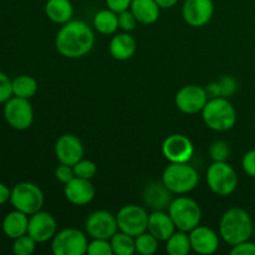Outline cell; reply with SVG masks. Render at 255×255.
Wrapping results in <instances>:
<instances>
[{"instance_id": "37", "label": "cell", "mask_w": 255, "mask_h": 255, "mask_svg": "<svg viewBox=\"0 0 255 255\" xmlns=\"http://www.w3.org/2000/svg\"><path fill=\"white\" fill-rule=\"evenodd\" d=\"M55 178L64 184L69 183L71 179L75 178L74 167L69 166V164L61 163L56 169H55Z\"/></svg>"}, {"instance_id": "6", "label": "cell", "mask_w": 255, "mask_h": 255, "mask_svg": "<svg viewBox=\"0 0 255 255\" xmlns=\"http://www.w3.org/2000/svg\"><path fill=\"white\" fill-rule=\"evenodd\" d=\"M10 203L17 211L31 216L41 211L44 206V193L35 183L21 182L11 189Z\"/></svg>"}, {"instance_id": "24", "label": "cell", "mask_w": 255, "mask_h": 255, "mask_svg": "<svg viewBox=\"0 0 255 255\" xmlns=\"http://www.w3.org/2000/svg\"><path fill=\"white\" fill-rule=\"evenodd\" d=\"M129 10L133 12L137 21L148 25L158 20L161 7L154 0H132Z\"/></svg>"}, {"instance_id": "18", "label": "cell", "mask_w": 255, "mask_h": 255, "mask_svg": "<svg viewBox=\"0 0 255 255\" xmlns=\"http://www.w3.org/2000/svg\"><path fill=\"white\" fill-rule=\"evenodd\" d=\"M65 197L75 206H86L95 198V187L91 179L75 177L65 184Z\"/></svg>"}, {"instance_id": "42", "label": "cell", "mask_w": 255, "mask_h": 255, "mask_svg": "<svg viewBox=\"0 0 255 255\" xmlns=\"http://www.w3.org/2000/svg\"><path fill=\"white\" fill-rule=\"evenodd\" d=\"M10 197H11V189H9V187L5 186L4 183H0V206L10 201Z\"/></svg>"}, {"instance_id": "29", "label": "cell", "mask_w": 255, "mask_h": 255, "mask_svg": "<svg viewBox=\"0 0 255 255\" xmlns=\"http://www.w3.org/2000/svg\"><path fill=\"white\" fill-rule=\"evenodd\" d=\"M158 239L154 236H152L148 231L144 233L139 234L134 238L136 243V252H138L142 255H152L158 249Z\"/></svg>"}, {"instance_id": "34", "label": "cell", "mask_w": 255, "mask_h": 255, "mask_svg": "<svg viewBox=\"0 0 255 255\" xmlns=\"http://www.w3.org/2000/svg\"><path fill=\"white\" fill-rule=\"evenodd\" d=\"M119 26L121 27L124 31H132V30H134V27H136L137 25V19L136 16L133 15V12L131 11V10H125V11L122 12H119Z\"/></svg>"}, {"instance_id": "17", "label": "cell", "mask_w": 255, "mask_h": 255, "mask_svg": "<svg viewBox=\"0 0 255 255\" xmlns=\"http://www.w3.org/2000/svg\"><path fill=\"white\" fill-rule=\"evenodd\" d=\"M192 251L202 255H211L216 253L219 248L218 234L213 229L204 226H198L189 232Z\"/></svg>"}, {"instance_id": "9", "label": "cell", "mask_w": 255, "mask_h": 255, "mask_svg": "<svg viewBox=\"0 0 255 255\" xmlns=\"http://www.w3.org/2000/svg\"><path fill=\"white\" fill-rule=\"evenodd\" d=\"M4 117L10 127L17 131L27 129L34 121V111L27 99L12 96L5 102Z\"/></svg>"}, {"instance_id": "3", "label": "cell", "mask_w": 255, "mask_h": 255, "mask_svg": "<svg viewBox=\"0 0 255 255\" xmlns=\"http://www.w3.org/2000/svg\"><path fill=\"white\" fill-rule=\"evenodd\" d=\"M203 121L209 128L218 132L233 128L237 122V111L226 97L209 99L202 110Z\"/></svg>"}, {"instance_id": "1", "label": "cell", "mask_w": 255, "mask_h": 255, "mask_svg": "<svg viewBox=\"0 0 255 255\" xmlns=\"http://www.w3.org/2000/svg\"><path fill=\"white\" fill-rule=\"evenodd\" d=\"M95 35L91 27L81 20H70L59 30L55 39L56 49L67 59H80L92 50Z\"/></svg>"}, {"instance_id": "27", "label": "cell", "mask_w": 255, "mask_h": 255, "mask_svg": "<svg viewBox=\"0 0 255 255\" xmlns=\"http://www.w3.org/2000/svg\"><path fill=\"white\" fill-rule=\"evenodd\" d=\"M37 91V82L29 75H20L12 80V96L31 99Z\"/></svg>"}, {"instance_id": "32", "label": "cell", "mask_w": 255, "mask_h": 255, "mask_svg": "<svg viewBox=\"0 0 255 255\" xmlns=\"http://www.w3.org/2000/svg\"><path fill=\"white\" fill-rule=\"evenodd\" d=\"M87 254L89 255H112L114 249H112L110 239H94L89 243L87 248Z\"/></svg>"}, {"instance_id": "14", "label": "cell", "mask_w": 255, "mask_h": 255, "mask_svg": "<svg viewBox=\"0 0 255 255\" xmlns=\"http://www.w3.org/2000/svg\"><path fill=\"white\" fill-rule=\"evenodd\" d=\"M56 233L57 224L52 214L39 211L30 216L27 234L36 243H45V242L51 241Z\"/></svg>"}, {"instance_id": "41", "label": "cell", "mask_w": 255, "mask_h": 255, "mask_svg": "<svg viewBox=\"0 0 255 255\" xmlns=\"http://www.w3.org/2000/svg\"><path fill=\"white\" fill-rule=\"evenodd\" d=\"M207 95H208L209 99H217V97H222L221 95V89H219L218 82H212L208 86L206 87Z\"/></svg>"}, {"instance_id": "2", "label": "cell", "mask_w": 255, "mask_h": 255, "mask_svg": "<svg viewBox=\"0 0 255 255\" xmlns=\"http://www.w3.org/2000/svg\"><path fill=\"white\" fill-rule=\"evenodd\" d=\"M253 233V222L248 212L242 208H231L222 216L219 234L229 246L249 241Z\"/></svg>"}, {"instance_id": "39", "label": "cell", "mask_w": 255, "mask_h": 255, "mask_svg": "<svg viewBox=\"0 0 255 255\" xmlns=\"http://www.w3.org/2000/svg\"><path fill=\"white\" fill-rule=\"evenodd\" d=\"M232 255H255V243L246 241L243 243H239L233 246L231 251Z\"/></svg>"}, {"instance_id": "28", "label": "cell", "mask_w": 255, "mask_h": 255, "mask_svg": "<svg viewBox=\"0 0 255 255\" xmlns=\"http://www.w3.org/2000/svg\"><path fill=\"white\" fill-rule=\"evenodd\" d=\"M111 242L114 254L117 255H133L136 253V243L134 237L125 233V232H116L110 239Z\"/></svg>"}, {"instance_id": "36", "label": "cell", "mask_w": 255, "mask_h": 255, "mask_svg": "<svg viewBox=\"0 0 255 255\" xmlns=\"http://www.w3.org/2000/svg\"><path fill=\"white\" fill-rule=\"evenodd\" d=\"M219 89H221V95L222 97H229L232 95H234L238 90V84H237V80L232 76H224L222 77L218 81Z\"/></svg>"}, {"instance_id": "35", "label": "cell", "mask_w": 255, "mask_h": 255, "mask_svg": "<svg viewBox=\"0 0 255 255\" xmlns=\"http://www.w3.org/2000/svg\"><path fill=\"white\" fill-rule=\"evenodd\" d=\"M12 97V81L6 74L0 71V104H5Z\"/></svg>"}, {"instance_id": "12", "label": "cell", "mask_w": 255, "mask_h": 255, "mask_svg": "<svg viewBox=\"0 0 255 255\" xmlns=\"http://www.w3.org/2000/svg\"><path fill=\"white\" fill-rule=\"evenodd\" d=\"M162 153L171 163H186L193 157L194 147L191 139L184 134H171L162 144Z\"/></svg>"}, {"instance_id": "43", "label": "cell", "mask_w": 255, "mask_h": 255, "mask_svg": "<svg viewBox=\"0 0 255 255\" xmlns=\"http://www.w3.org/2000/svg\"><path fill=\"white\" fill-rule=\"evenodd\" d=\"M161 9H169L178 2V0H154Z\"/></svg>"}, {"instance_id": "16", "label": "cell", "mask_w": 255, "mask_h": 255, "mask_svg": "<svg viewBox=\"0 0 255 255\" xmlns=\"http://www.w3.org/2000/svg\"><path fill=\"white\" fill-rule=\"evenodd\" d=\"M55 156L60 163L74 166L84 157V146L74 134H62L55 144Z\"/></svg>"}, {"instance_id": "21", "label": "cell", "mask_w": 255, "mask_h": 255, "mask_svg": "<svg viewBox=\"0 0 255 255\" xmlns=\"http://www.w3.org/2000/svg\"><path fill=\"white\" fill-rule=\"evenodd\" d=\"M137 49V42L133 36L129 34H117L115 35L110 42V52L112 57L119 61H126L131 59Z\"/></svg>"}, {"instance_id": "33", "label": "cell", "mask_w": 255, "mask_h": 255, "mask_svg": "<svg viewBox=\"0 0 255 255\" xmlns=\"http://www.w3.org/2000/svg\"><path fill=\"white\" fill-rule=\"evenodd\" d=\"M209 154L214 162H227L229 157V146L224 141H214L209 147Z\"/></svg>"}, {"instance_id": "5", "label": "cell", "mask_w": 255, "mask_h": 255, "mask_svg": "<svg viewBox=\"0 0 255 255\" xmlns=\"http://www.w3.org/2000/svg\"><path fill=\"white\" fill-rule=\"evenodd\" d=\"M168 213L178 231L189 233L199 226L202 211L199 204L188 197H178L173 199L168 207Z\"/></svg>"}, {"instance_id": "26", "label": "cell", "mask_w": 255, "mask_h": 255, "mask_svg": "<svg viewBox=\"0 0 255 255\" xmlns=\"http://www.w3.org/2000/svg\"><path fill=\"white\" fill-rule=\"evenodd\" d=\"M166 242V251L169 255H187L192 251L189 234L187 232H174Z\"/></svg>"}, {"instance_id": "25", "label": "cell", "mask_w": 255, "mask_h": 255, "mask_svg": "<svg viewBox=\"0 0 255 255\" xmlns=\"http://www.w3.org/2000/svg\"><path fill=\"white\" fill-rule=\"evenodd\" d=\"M94 26L100 34L111 35L119 29V15L110 9L101 10L94 17Z\"/></svg>"}, {"instance_id": "13", "label": "cell", "mask_w": 255, "mask_h": 255, "mask_svg": "<svg viewBox=\"0 0 255 255\" xmlns=\"http://www.w3.org/2000/svg\"><path fill=\"white\" fill-rule=\"evenodd\" d=\"M119 231L116 216L107 211H96L86 221V233L92 239H111Z\"/></svg>"}, {"instance_id": "20", "label": "cell", "mask_w": 255, "mask_h": 255, "mask_svg": "<svg viewBox=\"0 0 255 255\" xmlns=\"http://www.w3.org/2000/svg\"><path fill=\"white\" fill-rule=\"evenodd\" d=\"M171 193L172 192L164 186L163 182H153L144 188L143 201L149 208L154 211H163L171 204Z\"/></svg>"}, {"instance_id": "40", "label": "cell", "mask_w": 255, "mask_h": 255, "mask_svg": "<svg viewBox=\"0 0 255 255\" xmlns=\"http://www.w3.org/2000/svg\"><path fill=\"white\" fill-rule=\"evenodd\" d=\"M131 4L132 0H106V5L109 6V9L116 14L128 10L131 7Z\"/></svg>"}, {"instance_id": "22", "label": "cell", "mask_w": 255, "mask_h": 255, "mask_svg": "<svg viewBox=\"0 0 255 255\" xmlns=\"http://www.w3.org/2000/svg\"><path fill=\"white\" fill-rule=\"evenodd\" d=\"M27 227L29 217L17 209L7 213L2 221V232L10 239H16L27 234Z\"/></svg>"}, {"instance_id": "7", "label": "cell", "mask_w": 255, "mask_h": 255, "mask_svg": "<svg viewBox=\"0 0 255 255\" xmlns=\"http://www.w3.org/2000/svg\"><path fill=\"white\" fill-rule=\"evenodd\" d=\"M207 183L213 193L226 197L236 191L238 176L227 162H213L207 171Z\"/></svg>"}, {"instance_id": "11", "label": "cell", "mask_w": 255, "mask_h": 255, "mask_svg": "<svg viewBox=\"0 0 255 255\" xmlns=\"http://www.w3.org/2000/svg\"><path fill=\"white\" fill-rule=\"evenodd\" d=\"M208 100L206 89L197 85H188L177 92L176 106L183 114L194 115L202 112Z\"/></svg>"}, {"instance_id": "31", "label": "cell", "mask_w": 255, "mask_h": 255, "mask_svg": "<svg viewBox=\"0 0 255 255\" xmlns=\"http://www.w3.org/2000/svg\"><path fill=\"white\" fill-rule=\"evenodd\" d=\"M72 167H74L75 177H79V178L92 179L97 172L96 164L89 159H81Z\"/></svg>"}, {"instance_id": "30", "label": "cell", "mask_w": 255, "mask_h": 255, "mask_svg": "<svg viewBox=\"0 0 255 255\" xmlns=\"http://www.w3.org/2000/svg\"><path fill=\"white\" fill-rule=\"evenodd\" d=\"M35 248H36V242L29 234L14 239L12 244V252L16 255H30L34 253Z\"/></svg>"}, {"instance_id": "8", "label": "cell", "mask_w": 255, "mask_h": 255, "mask_svg": "<svg viewBox=\"0 0 255 255\" xmlns=\"http://www.w3.org/2000/svg\"><path fill=\"white\" fill-rule=\"evenodd\" d=\"M87 248V236L79 229H62L52 238L51 251L55 255H84Z\"/></svg>"}, {"instance_id": "4", "label": "cell", "mask_w": 255, "mask_h": 255, "mask_svg": "<svg viewBox=\"0 0 255 255\" xmlns=\"http://www.w3.org/2000/svg\"><path fill=\"white\" fill-rule=\"evenodd\" d=\"M164 186L176 194H186L193 191L199 182L198 172L194 167L186 163H171L162 174Z\"/></svg>"}, {"instance_id": "10", "label": "cell", "mask_w": 255, "mask_h": 255, "mask_svg": "<svg viewBox=\"0 0 255 255\" xmlns=\"http://www.w3.org/2000/svg\"><path fill=\"white\" fill-rule=\"evenodd\" d=\"M117 224L121 232L136 238L139 234L147 232L148 227V214L142 207L136 204H128L122 207L116 214Z\"/></svg>"}, {"instance_id": "19", "label": "cell", "mask_w": 255, "mask_h": 255, "mask_svg": "<svg viewBox=\"0 0 255 255\" xmlns=\"http://www.w3.org/2000/svg\"><path fill=\"white\" fill-rule=\"evenodd\" d=\"M147 231L156 237L159 242H166L176 232V226L169 213H164L163 211H154L148 216Z\"/></svg>"}, {"instance_id": "23", "label": "cell", "mask_w": 255, "mask_h": 255, "mask_svg": "<svg viewBox=\"0 0 255 255\" xmlns=\"http://www.w3.org/2000/svg\"><path fill=\"white\" fill-rule=\"evenodd\" d=\"M45 14L55 24H66L72 19L74 6L70 0H47Z\"/></svg>"}, {"instance_id": "15", "label": "cell", "mask_w": 255, "mask_h": 255, "mask_svg": "<svg viewBox=\"0 0 255 255\" xmlns=\"http://www.w3.org/2000/svg\"><path fill=\"white\" fill-rule=\"evenodd\" d=\"M214 12L212 0H186L182 7L184 21L193 27H202L211 21Z\"/></svg>"}, {"instance_id": "38", "label": "cell", "mask_w": 255, "mask_h": 255, "mask_svg": "<svg viewBox=\"0 0 255 255\" xmlns=\"http://www.w3.org/2000/svg\"><path fill=\"white\" fill-rule=\"evenodd\" d=\"M242 166H243L244 172H246L248 176L254 177L255 178V149L247 152L243 157V161H242Z\"/></svg>"}]
</instances>
